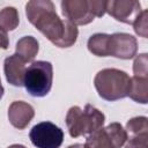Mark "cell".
I'll return each mask as SVG.
<instances>
[{"mask_svg": "<svg viewBox=\"0 0 148 148\" xmlns=\"http://www.w3.org/2000/svg\"><path fill=\"white\" fill-rule=\"evenodd\" d=\"M28 20L59 47H68L77 37L76 27L69 21H61L50 1H30L27 3Z\"/></svg>", "mask_w": 148, "mask_h": 148, "instance_id": "cell-1", "label": "cell"}, {"mask_svg": "<svg viewBox=\"0 0 148 148\" xmlns=\"http://www.w3.org/2000/svg\"><path fill=\"white\" fill-rule=\"evenodd\" d=\"M88 49L96 56H113L121 59H130L136 52V40L127 34H96L88 40Z\"/></svg>", "mask_w": 148, "mask_h": 148, "instance_id": "cell-2", "label": "cell"}, {"mask_svg": "<svg viewBox=\"0 0 148 148\" xmlns=\"http://www.w3.org/2000/svg\"><path fill=\"white\" fill-rule=\"evenodd\" d=\"M104 114L90 104L82 110L79 106H72L66 116V124L71 136L77 138L94 133L104 124Z\"/></svg>", "mask_w": 148, "mask_h": 148, "instance_id": "cell-3", "label": "cell"}, {"mask_svg": "<svg viewBox=\"0 0 148 148\" xmlns=\"http://www.w3.org/2000/svg\"><path fill=\"white\" fill-rule=\"evenodd\" d=\"M95 87L98 95L106 101H116L130 95L131 79L119 69H103L95 77Z\"/></svg>", "mask_w": 148, "mask_h": 148, "instance_id": "cell-4", "label": "cell"}, {"mask_svg": "<svg viewBox=\"0 0 148 148\" xmlns=\"http://www.w3.org/2000/svg\"><path fill=\"white\" fill-rule=\"evenodd\" d=\"M53 68L49 61H34L25 71L23 86L32 97L46 96L52 87Z\"/></svg>", "mask_w": 148, "mask_h": 148, "instance_id": "cell-5", "label": "cell"}, {"mask_svg": "<svg viewBox=\"0 0 148 148\" xmlns=\"http://www.w3.org/2000/svg\"><path fill=\"white\" fill-rule=\"evenodd\" d=\"M104 1H62V14L73 24H87L106 12Z\"/></svg>", "mask_w": 148, "mask_h": 148, "instance_id": "cell-6", "label": "cell"}, {"mask_svg": "<svg viewBox=\"0 0 148 148\" xmlns=\"http://www.w3.org/2000/svg\"><path fill=\"white\" fill-rule=\"evenodd\" d=\"M126 139V131L120 124L113 123L105 128H99L91 133L86 140L83 148H120Z\"/></svg>", "mask_w": 148, "mask_h": 148, "instance_id": "cell-7", "label": "cell"}, {"mask_svg": "<svg viewBox=\"0 0 148 148\" xmlns=\"http://www.w3.org/2000/svg\"><path fill=\"white\" fill-rule=\"evenodd\" d=\"M29 138L37 148H59L64 141V132L51 121H42L30 130Z\"/></svg>", "mask_w": 148, "mask_h": 148, "instance_id": "cell-8", "label": "cell"}, {"mask_svg": "<svg viewBox=\"0 0 148 148\" xmlns=\"http://www.w3.org/2000/svg\"><path fill=\"white\" fill-rule=\"evenodd\" d=\"M106 12L118 21L134 24L140 15V3L136 1H110L106 3Z\"/></svg>", "mask_w": 148, "mask_h": 148, "instance_id": "cell-9", "label": "cell"}, {"mask_svg": "<svg viewBox=\"0 0 148 148\" xmlns=\"http://www.w3.org/2000/svg\"><path fill=\"white\" fill-rule=\"evenodd\" d=\"M32 117H34L32 106L22 101H16L12 103L8 109L9 121L14 127L18 130H23L30 123Z\"/></svg>", "mask_w": 148, "mask_h": 148, "instance_id": "cell-10", "label": "cell"}, {"mask_svg": "<svg viewBox=\"0 0 148 148\" xmlns=\"http://www.w3.org/2000/svg\"><path fill=\"white\" fill-rule=\"evenodd\" d=\"M25 61L16 53L5 59V74L7 81L13 86H23L24 74L27 68L24 67Z\"/></svg>", "mask_w": 148, "mask_h": 148, "instance_id": "cell-11", "label": "cell"}, {"mask_svg": "<svg viewBox=\"0 0 148 148\" xmlns=\"http://www.w3.org/2000/svg\"><path fill=\"white\" fill-rule=\"evenodd\" d=\"M128 96L138 103H148V76H133Z\"/></svg>", "mask_w": 148, "mask_h": 148, "instance_id": "cell-12", "label": "cell"}, {"mask_svg": "<svg viewBox=\"0 0 148 148\" xmlns=\"http://www.w3.org/2000/svg\"><path fill=\"white\" fill-rule=\"evenodd\" d=\"M38 52V42L31 37L25 36L21 38L16 44V54L21 57L25 62L31 61Z\"/></svg>", "mask_w": 148, "mask_h": 148, "instance_id": "cell-13", "label": "cell"}, {"mask_svg": "<svg viewBox=\"0 0 148 148\" xmlns=\"http://www.w3.org/2000/svg\"><path fill=\"white\" fill-rule=\"evenodd\" d=\"M0 23H1V31L6 34L9 30H14L18 23L17 12L13 7H6L0 13Z\"/></svg>", "mask_w": 148, "mask_h": 148, "instance_id": "cell-14", "label": "cell"}, {"mask_svg": "<svg viewBox=\"0 0 148 148\" xmlns=\"http://www.w3.org/2000/svg\"><path fill=\"white\" fill-rule=\"evenodd\" d=\"M126 130L128 133H134V134L148 132V118L136 117L131 119L126 125Z\"/></svg>", "mask_w": 148, "mask_h": 148, "instance_id": "cell-15", "label": "cell"}, {"mask_svg": "<svg viewBox=\"0 0 148 148\" xmlns=\"http://www.w3.org/2000/svg\"><path fill=\"white\" fill-rule=\"evenodd\" d=\"M134 76H148V54H139L134 60Z\"/></svg>", "mask_w": 148, "mask_h": 148, "instance_id": "cell-16", "label": "cell"}, {"mask_svg": "<svg viewBox=\"0 0 148 148\" xmlns=\"http://www.w3.org/2000/svg\"><path fill=\"white\" fill-rule=\"evenodd\" d=\"M133 25H134L135 32L139 36L148 38V9L140 13V15L138 16Z\"/></svg>", "mask_w": 148, "mask_h": 148, "instance_id": "cell-17", "label": "cell"}, {"mask_svg": "<svg viewBox=\"0 0 148 148\" xmlns=\"http://www.w3.org/2000/svg\"><path fill=\"white\" fill-rule=\"evenodd\" d=\"M126 148H148V132L135 134L130 139Z\"/></svg>", "mask_w": 148, "mask_h": 148, "instance_id": "cell-18", "label": "cell"}, {"mask_svg": "<svg viewBox=\"0 0 148 148\" xmlns=\"http://www.w3.org/2000/svg\"><path fill=\"white\" fill-rule=\"evenodd\" d=\"M68 148H83V145H80V143H75V145H72V146H69Z\"/></svg>", "mask_w": 148, "mask_h": 148, "instance_id": "cell-19", "label": "cell"}, {"mask_svg": "<svg viewBox=\"0 0 148 148\" xmlns=\"http://www.w3.org/2000/svg\"><path fill=\"white\" fill-rule=\"evenodd\" d=\"M8 148H25V147L22 146V145H13V146H10V147H8Z\"/></svg>", "mask_w": 148, "mask_h": 148, "instance_id": "cell-20", "label": "cell"}]
</instances>
